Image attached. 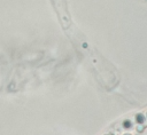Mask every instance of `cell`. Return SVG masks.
Segmentation results:
<instances>
[{"mask_svg": "<svg viewBox=\"0 0 147 135\" xmlns=\"http://www.w3.org/2000/svg\"><path fill=\"white\" fill-rule=\"evenodd\" d=\"M146 1H147V0H146Z\"/></svg>", "mask_w": 147, "mask_h": 135, "instance_id": "6da1fadb", "label": "cell"}]
</instances>
